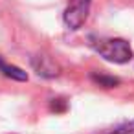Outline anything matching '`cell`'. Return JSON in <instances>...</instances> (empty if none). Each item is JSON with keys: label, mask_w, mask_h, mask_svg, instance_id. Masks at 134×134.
Wrapping results in <instances>:
<instances>
[{"label": "cell", "mask_w": 134, "mask_h": 134, "mask_svg": "<svg viewBox=\"0 0 134 134\" xmlns=\"http://www.w3.org/2000/svg\"><path fill=\"white\" fill-rule=\"evenodd\" d=\"M90 4H92V0H70L68 2L64 15H63V20L68 30L75 31L86 22L88 13H90Z\"/></svg>", "instance_id": "obj_2"}, {"label": "cell", "mask_w": 134, "mask_h": 134, "mask_svg": "<svg viewBox=\"0 0 134 134\" xmlns=\"http://www.w3.org/2000/svg\"><path fill=\"white\" fill-rule=\"evenodd\" d=\"M110 134H134V121H132V123H127V125H123V127H119V129H116V130L110 132Z\"/></svg>", "instance_id": "obj_5"}, {"label": "cell", "mask_w": 134, "mask_h": 134, "mask_svg": "<svg viewBox=\"0 0 134 134\" xmlns=\"http://www.w3.org/2000/svg\"><path fill=\"white\" fill-rule=\"evenodd\" d=\"M0 72H2L6 77H11L15 81H26L28 79V74L24 70H20L19 66H13V64H8L0 59Z\"/></svg>", "instance_id": "obj_4"}, {"label": "cell", "mask_w": 134, "mask_h": 134, "mask_svg": "<svg viewBox=\"0 0 134 134\" xmlns=\"http://www.w3.org/2000/svg\"><path fill=\"white\" fill-rule=\"evenodd\" d=\"M31 64H33L35 72L39 75H42V77H55V75H59V66L50 57H46V55L33 57L31 59Z\"/></svg>", "instance_id": "obj_3"}, {"label": "cell", "mask_w": 134, "mask_h": 134, "mask_svg": "<svg viewBox=\"0 0 134 134\" xmlns=\"http://www.w3.org/2000/svg\"><path fill=\"white\" fill-rule=\"evenodd\" d=\"M92 46L108 63L125 64L132 59V48L125 39H96Z\"/></svg>", "instance_id": "obj_1"}]
</instances>
